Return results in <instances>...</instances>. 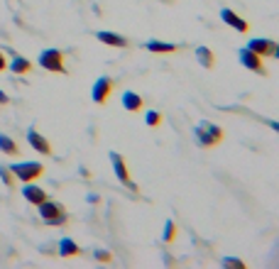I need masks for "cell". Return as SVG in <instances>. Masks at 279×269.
<instances>
[{"mask_svg": "<svg viewBox=\"0 0 279 269\" xmlns=\"http://www.w3.org/2000/svg\"><path fill=\"white\" fill-rule=\"evenodd\" d=\"M196 139H199V144H204V147H213V144H218L220 139H223V130L218 128V125H213V123H199L196 125Z\"/></svg>", "mask_w": 279, "mask_h": 269, "instance_id": "7a4b0ae2", "label": "cell"}, {"mask_svg": "<svg viewBox=\"0 0 279 269\" xmlns=\"http://www.w3.org/2000/svg\"><path fill=\"white\" fill-rule=\"evenodd\" d=\"M10 71H12V73H30V71H32V64H30L27 59H22V57H15L12 64H10Z\"/></svg>", "mask_w": 279, "mask_h": 269, "instance_id": "e0dca14e", "label": "cell"}, {"mask_svg": "<svg viewBox=\"0 0 279 269\" xmlns=\"http://www.w3.org/2000/svg\"><path fill=\"white\" fill-rule=\"evenodd\" d=\"M174 235H176V225H174V220H167V230H164V242H172V240H174Z\"/></svg>", "mask_w": 279, "mask_h": 269, "instance_id": "ffe728a7", "label": "cell"}, {"mask_svg": "<svg viewBox=\"0 0 279 269\" xmlns=\"http://www.w3.org/2000/svg\"><path fill=\"white\" fill-rule=\"evenodd\" d=\"M96 37H98V42L110 44V47H128V39L123 34H115V32H98Z\"/></svg>", "mask_w": 279, "mask_h": 269, "instance_id": "7c38bea8", "label": "cell"}, {"mask_svg": "<svg viewBox=\"0 0 279 269\" xmlns=\"http://www.w3.org/2000/svg\"><path fill=\"white\" fill-rule=\"evenodd\" d=\"M196 59H199V62H201L206 68H213V64H215L213 52H210L209 47H199V49H196Z\"/></svg>", "mask_w": 279, "mask_h": 269, "instance_id": "2e32d148", "label": "cell"}, {"mask_svg": "<svg viewBox=\"0 0 279 269\" xmlns=\"http://www.w3.org/2000/svg\"><path fill=\"white\" fill-rule=\"evenodd\" d=\"M159 120H162V115H159L157 110H149V113L144 115V123H147L149 128H157V125H159Z\"/></svg>", "mask_w": 279, "mask_h": 269, "instance_id": "d6986e66", "label": "cell"}, {"mask_svg": "<svg viewBox=\"0 0 279 269\" xmlns=\"http://www.w3.org/2000/svg\"><path fill=\"white\" fill-rule=\"evenodd\" d=\"M0 152H5V154H17L20 149H17V142H15V139H10L7 134H0Z\"/></svg>", "mask_w": 279, "mask_h": 269, "instance_id": "ac0fdd59", "label": "cell"}, {"mask_svg": "<svg viewBox=\"0 0 279 269\" xmlns=\"http://www.w3.org/2000/svg\"><path fill=\"white\" fill-rule=\"evenodd\" d=\"M223 265H225V267L245 269V262H243V260H235V257H225V260H223Z\"/></svg>", "mask_w": 279, "mask_h": 269, "instance_id": "44dd1931", "label": "cell"}, {"mask_svg": "<svg viewBox=\"0 0 279 269\" xmlns=\"http://www.w3.org/2000/svg\"><path fill=\"white\" fill-rule=\"evenodd\" d=\"M144 47H147L149 52H157V54H172V52H176V49H179L176 44H169V42H157V39L147 42Z\"/></svg>", "mask_w": 279, "mask_h": 269, "instance_id": "5bb4252c", "label": "cell"}, {"mask_svg": "<svg viewBox=\"0 0 279 269\" xmlns=\"http://www.w3.org/2000/svg\"><path fill=\"white\" fill-rule=\"evenodd\" d=\"M39 67L47 68V71H54V73H67V68H64V54L59 49H44L39 54Z\"/></svg>", "mask_w": 279, "mask_h": 269, "instance_id": "277c9868", "label": "cell"}, {"mask_svg": "<svg viewBox=\"0 0 279 269\" xmlns=\"http://www.w3.org/2000/svg\"><path fill=\"white\" fill-rule=\"evenodd\" d=\"M220 17H223V22L225 25H230L233 30H238V32H247L250 30V25H247V20H243L240 15H235L233 10H228V7H223L220 10Z\"/></svg>", "mask_w": 279, "mask_h": 269, "instance_id": "ba28073f", "label": "cell"}, {"mask_svg": "<svg viewBox=\"0 0 279 269\" xmlns=\"http://www.w3.org/2000/svg\"><path fill=\"white\" fill-rule=\"evenodd\" d=\"M110 159H113V167H115V174H118V179H120L123 184H128V186H133V189L138 191V186H135V184L130 181V174H128V167H125V162L120 159V154H115V152H113V154H110Z\"/></svg>", "mask_w": 279, "mask_h": 269, "instance_id": "8fae6325", "label": "cell"}, {"mask_svg": "<svg viewBox=\"0 0 279 269\" xmlns=\"http://www.w3.org/2000/svg\"><path fill=\"white\" fill-rule=\"evenodd\" d=\"M22 196L27 199L30 203H35V205H39V203L47 199V191L44 189H39V186H35V184H30V181H25V189H22Z\"/></svg>", "mask_w": 279, "mask_h": 269, "instance_id": "30bf717a", "label": "cell"}, {"mask_svg": "<svg viewBox=\"0 0 279 269\" xmlns=\"http://www.w3.org/2000/svg\"><path fill=\"white\" fill-rule=\"evenodd\" d=\"M27 142L35 147V152H39V154H52V144L47 142V137H42L37 130H27Z\"/></svg>", "mask_w": 279, "mask_h": 269, "instance_id": "9c48e42d", "label": "cell"}, {"mask_svg": "<svg viewBox=\"0 0 279 269\" xmlns=\"http://www.w3.org/2000/svg\"><path fill=\"white\" fill-rule=\"evenodd\" d=\"M5 103H10V98H7V93L0 91V105H5Z\"/></svg>", "mask_w": 279, "mask_h": 269, "instance_id": "cb8c5ba5", "label": "cell"}, {"mask_svg": "<svg viewBox=\"0 0 279 269\" xmlns=\"http://www.w3.org/2000/svg\"><path fill=\"white\" fill-rule=\"evenodd\" d=\"M59 255L62 257H76V255H81V250H78V245L69 240V237H64L62 242H59Z\"/></svg>", "mask_w": 279, "mask_h": 269, "instance_id": "9a60e30c", "label": "cell"}, {"mask_svg": "<svg viewBox=\"0 0 279 269\" xmlns=\"http://www.w3.org/2000/svg\"><path fill=\"white\" fill-rule=\"evenodd\" d=\"M247 49H252L257 57H279L277 44H275V42H270V39H250Z\"/></svg>", "mask_w": 279, "mask_h": 269, "instance_id": "52a82bcc", "label": "cell"}, {"mask_svg": "<svg viewBox=\"0 0 279 269\" xmlns=\"http://www.w3.org/2000/svg\"><path fill=\"white\" fill-rule=\"evenodd\" d=\"M123 105H125L128 113H138L144 103H142V98H140L135 91H125V93H123Z\"/></svg>", "mask_w": 279, "mask_h": 269, "instance_id": "4fadbf2b", "label": "cell"}, {"mask_svg": "<svg viewBox=\"0 0 279 269\" xmlns=\"http://www.w3.org/2000/svg\"><path fill=\"white\" fill-rule=\"evenodd\" d=\"M0 176H2V181L10 186L12 184V174H10V169H0Z\"/></svg>", "mask_w": 279, "mask_h": 269, "instance_id": "7402d4cb", "label": "cell"}, {"mask_svg": "<svg viewBox=\"0 0 279 269\" xmlns=\"http://www.w3.org/2000/svg\"><path fill=\"white\" fill-rule=\"evenodd\" d=\"M110 91H113V78L101 76V78L93 83V101H96L98 105H103V103L110 98Z\"/></svg>", "mask_w": 279, "mask_h": 269, "instance_id": "8992f818", "label": "cell"}, {"mask_svg": "<svg viewBox=\"0 0 279 269\" xmlns=\"http://www.w3.org/2000/svg\"><path fill=\"white\" fill-rule=\"evenodd\" d=\"M10 171L20 179V181H35L44 174V167L39 162H20V164H12Z\"/></svg>", "mask_w": 279, "mask_h": 269, "instance_id": "3957f363", "label": "cell"}, {"mask_svg": "<svg viewBox=\"0 0 279 269\" xmlns=\"http://www.w3.org/2000/svg\"><path fill=\"white\" fill-rule=\"evenodd\" d=\"M96 260H98V262H110V252L98 250V252H96Z\"/></svg>", "mask_w": 279, "mask_h": 269, "instance_id": "603a6c76", "label": "cell"}, {"mask_svg": "<svg viewBox=\"0 0 279 269\" xmlns=\"http://www.w3.org/2000/svg\"><path fill=\"white\" fill-rule=\"evenodd\" d=\"M238 59H240V64L245 68H250V71H255V73H260V76H265V67H262V57H257L252 49H240L238 52Z\"/></svg>", "mask_w": 279, "mask_h": 269, "instance_id": "5b68a950", "label": "cell"}, {"mask_svg": "<svg viewBox=\"0 0 279 269\" xmlns=\"http://www.w3.org/2000/svg\"><path fill=\"white\" fill-rule=\"evenodd\" d=\"M7 67V62H5V57H2V54H0V71H2V68Z\"/></svg>", "mask_w": 279, "mask_h": 269, "instance_id": "d4e9b609", "label": "cell"}, {"mask_svg": "<svg viewBox=\"0 0 279 269\" xmlns=\"http://www.w3.org/2000/svg\"><path fill=\"white\" fill-rule=\"evenodd\" d=\"M39 215H42L49 225H64V223H67V210H64V205L57 201H49V199H44V201L39 203Z\"/></svg>", "mask_w": 279, "mask_h": 269, "instance_id": "6da1fadb", "label": "cell"}]
</instances>
